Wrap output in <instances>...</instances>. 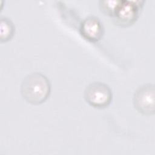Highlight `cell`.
Instances as JSON below:
<instances>
[{
    "instance_id": "obj_1",
    "label": "cell",
    "mask_w": 155,
    "mask_h": 155,
    "mask_svg": "<svg viewBox=\"0 0 155 155\" xmlns=\"http://www.w3.org/2000/svg\"><path fill=\"white\" fill-rule=\"evenodd\" d=\"M51 91V84L46 76L40 72H33L23 79L21 93L28 103L38 105L45 102Z\"/></svg>"
},
{
    "instance_id": "obj_6",
    "label": "cell",
    "mask_w": 155,
    "mask_h": 155,
    "mask_svg": "<svg viewBox=\"0 0 155 155\" xmlns=\"http://www.w3.org/2000/svg\"><path fill=\"white\" fill-rule=\"evenodd\" d=\"M15 31V25L7 17L1 16L0 19V40L1 42H7L10 40Z\"/></svg>"
},
{
    "instance_id": "obj_3",
    "label": "cell",
    "mask_w": 155,
    "mask_h": 155,
    "mask_svg": "<svg viewBox=\"0 0 155 155\" xmlns=\"http://www.w3.org/2000/svg\"><path fill=\"white\" fill-rule=\"evenodd\" d=\"M84 96L90 105L102 108L110 105L112 100V91L110 87L101 82L89 84L84 90Z\"/></svg>"
},
{
    "instance_id": "obj_2",
    "label": "cell",
    "mask_w": 155,
    "mask_h": 155,
    "mask_svg": "<svg viewBox=\"0 0 155 155\" xmlns=\"http://www.w3.org/2000/svg\"><path fill=\"white\" fill-rule=\"evenodd\" d=\"M144 1L120 0L113 18L114 23L125 27L134 24L137 19Z\"/></svg>"
},
{
    "instance_id": "obj_5",
    "label": "cell",
    "mask_w": 155,
    "mask_h": 155,
    "mask_svg": "<svg viewBox=\"0 0 155 155\" xmlns=\"http://www.w3.org/2000/svg\"><path fill=\"white\" fill-rule=\"evenodd\" d=\"M79 33L86 40L96 42L100 41L104 35V27L101 19L95 16H88L80 24Z\"/></svg>"
},
{
    "instance_id": "obj_7",
    "label": "cell",
    "mask_w": 155,
    "mask_h": 155,
    "mask_svg": "<svg viewBox=\"0 0 155 155\" xmlns=\"http://www.w3.org/2000/svg\"><path fill=\"white\" fill-rule=\"evenodd\" d=\"M120 2V0H101L99 1V7L105 15L113 17Z\"/></svg>"
},
{
    "instance_id": "obj_4",
    "label": "cell",
    "mask_w": 155,
    "mask_h": 155,
    "mask_svg": "<svg viewBox=\"0 0 155 155\" xmlns=\"http://www.w3.org/2000/svg\"><path fill=\"white\" fill-rule=\"evenodd\" d=\"M133 103L134 108L139 113L145 115H151L155 111L154 85L147 83L139 86L135 90Z\"/></svg>"
}]
</instances>
